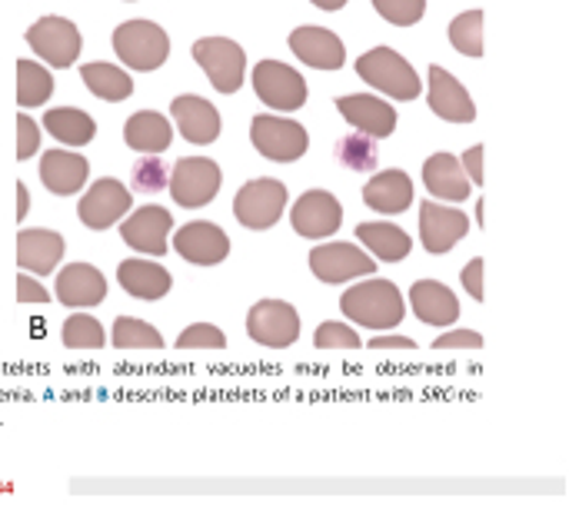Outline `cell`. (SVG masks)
<instances>
[{
	"mask_svg": "<svg viewBox=\"0 0 569 532\" xmlns=\"http://www.w3.org/2000/svg\"><path fill=\"white\" fill-rule=\"evenodd\" d=\"M290 50L307 63V67H317V70H340L347 63V50H343V40L327 30V27H297L290 33Z\"/></svg>",
	"mask_w": 569,
	"mask_h": 532,
	"instance_id": "d6986e66",
	"label": "cell"
},
{
	"mask_svg": "<svg viewBox=\"0 0 569 532\" xmlns=\"http://www.w3.org/2000/svg\"><path fill=\"white\" fill-rule=\"evenodd\" d=\"M177 347L180 350H223L227 337H223V330H217L210 323H193L177 337Z\"/></svg>",
	"mask_w": 569,
	"mask_h": 532,
	"instance_id": "f35d334b",
	"label": "cell"
},
{
	"mask_svg": "<svg viewBox=\"0 0 569 532\" xmlns=\"http://www.w3.org/2000/svg\"><path fill=\"white\" fill-rule=\"evenodd\" d=\"M90 177V163L73 150H47L40 160V180L53 197H73Z\"/></svg>",
	"mask_w": 569,
	"mask_h": 532,
	"instance_id": "603a6c76",
	"label": "cell"
},
{
	"mask_svg": "<svg viewBox=\"0 0 569 532\" xmlns=\"http://www.w3.org/2000/svg\"><path fill=\"white\" fill-rule=\"evenodd\" d=\"M113 53L140 73H150L170 57V33L153 20H123L113 30Z\"/></svg>",
	"mask_w": 569,
	"mask_h": 532,
	"instance_id": "3957f363",
	"label": "cell"
},
{
	"mask_svg": "<svg viewBox=\"0 0 569 532\" xmlns=\"http://www.w3.org/2000/svg\"><path fill=\"white\" fill-rule=\"evenodd\" d=\"M253 90L257 97L273 107V110H300L307 103V80L300 70H293L290 63L280 60H260L253 67Z\"/></svg>",
	"mask_w": 569,
	"mask_h": 532,
	"instance_id": "9c48e42d",
	"label": "cell"
},
{
	"mask_svg": "<svg viewBox=\"0 0 569 532\" xmlns=\"http://www.w3.org/2000/svg\"><path fill=\"white\" fill-rule=\"evenodd\" d=\"M287 210V187L273 177H257L233 197V217L247 230H270Z\"/></svg>",
	"mask_w": 569,
	"mask_h": 532,
	"instance_id": "8992f818",
	"label": "cell"
},
{
	"mask_svg": "<svg viewBox=\"0 0 569 532\" xmlns=\"http://www.w3.org/2000/svg\"><path fill=\"white\" fill-rule=\"evenodd\" d=\"M117 280L137 300H163L170 293V287H173V277L160 263L137 260V257H130V260H123L117 267Z\"/></svg>",
	"mask_w": 569,
	"mask_h": 532,
	"instance_id": "484cf974",
	"label": "cell"
},
{
	"mask_svg": "<svg viewBox=\"0 0 569 532\" xmlns=\"http://www.w3.org/2000/svg\"><path fill=\"white\" fill-rule=\"evenodd\" d=\"M310 270L323 283H347V280L370 277L377 263L370 253H363L353 243H323L310 253Z\"/></svg>",
	"mask_w": 569,
	"mask_h": 532,
	"instance_id": "7c38bea8",
	"label": "cell"
},
{
	"mask_svg": "<svg viewBox=\"0 0 569 532\" xmlns=\"http://www.w3.org/2000/svg\"><path fill=\"white\" fill-rule=\"evenodd\" d=\"M470 230V217L443 207V203H423L420 207V240L427 253H450Z\"/></svg>",
	"mask_w": 569,
	"mask_h": 532,
	"instance_id": "e0dca14e",
	"label": "cell"
},
{
	"mask_svg": "<svg viewBox=\"0 0 569 532\" xmlns=\"http://www.w3.org/2000/svg\"><path fill=\"white\" fill-rule=\"evenodd\" d=\"M337 110L347 123H353L360 133H370V137H390L397 130V110L373 97V93H347V97H337Z\"/></svg>",
	"mask_w": 569,
	"mask_h": 532,
	"instance_id": "ffe728a7",
	"label": "cell"
},
{
	"mask_svg": "<svg viewBox=\"0 0 569 532\" xmlns=\"http://www.w3.org/2000/svg\"><path fill=\"white\" fill-rule=\"evenodd\" d=\"M433 347L437 350H480L483 347V337L477 330H450V333L437 337Z\"/></svg>",
	"mask_w": 569,
	"mask_h": 532,
	"instance_id": "b9f144b4",
	"label": "cell"
},
{
	"mask_svg": "<svg viewBox=\"0 0 569 532\" xmlns=\"http://www.w3.org/2000/svg\"><path fill=\"white\" fill-rule=\"evenodd\" d=\"M130 180H133V190H137V193H160V190L167 187L170 173H167L163 160H157L153 153H147L143 160L133 163Z\"/></svg>",
	"mask_w": 569,
	"mask_h": 532,
	"instance_id": "8d00e7d4",
	"label": "cell"
},
{
	"mask_svg": "<svg viewBox=\"0 0 569 532\" xmlns=\"http://www.w3.org/2000/svg\"><path fill=\"white\" fill-rule=\"evenodd\" d=\"M27 43L30 50L47 60L50 67L63 70V67H73L80 50H83V37L80 30L67 20V17H40L33 27H27Z\"/></svg>",
	"mask_w": 569,
	"mask_h": 532,
	"instance_id": "ba28073f",
	"label": "cell"
},
{
	"mask_svg": "<svg viewBox=\"0 0 569 532\" xmlns=\"http://www.w3.org/2000/svg\"><path fill=\"white\" fill-rule=\"evenodd\" d=\"M220 183H223V170L213 160H207V157H183V160L173 163L167 190H170V197L180 207L200 210V207H207L220 193Z\"/></svg>",
	"mask_w": 569,
	"mask_h": 532,
	"instance_id": "5b68a950",
	"label": "cell"
},
{
	"mask_svg": "<svg viewBox=\"0 0 569 532\" xmlns=\"http://www.w3.org/2000/svg\"><path fill=\"white\" fill-rule=\"evenodd\" d=\"M460 163H463L470 183H480V187H483V143H480V147H470V150L460 157Z\"/></svg>",
	"mask_w": 569,
	"mask_h": 532,
	"instance_id": "f6af8a7d",
	"label": "cell"
},
{
	"mask_svg": "<svg viewBox=\"0 0 569 532\" xmlns=\"http://www.w3.org/2000/svg\"><path fill=\"white\" fill-rule=\"evenodd\" d=\"M113 347L117 350H160L163 337H160V330H153L150 323L137 320V317H117Z\"/></svg>",
	"mask_w": 569,
	"mask_h": 532,
	"instance_id": "836d02e7",
	"label": "cell"
},
{
	"mask_svg": "<svg viewBox=\"0 0 569 532\" xmlns=\"http://www.w3.org/2000/svg\"><path fill=\"white\" fill-rule=\"evenodd\" d=\"M460 280H463V287H467V293L477 300V303H483V260L480 257H473L467 267H463V273H460Z\"/></svg>",
	"mask_w": 569,
	"mask_h": 532,
	"instance_id": "7bdbcfd3",
	"label": "cell"
},
{
	"mask_svg": "<svg viewBox=\"0 0 569 532\" xmlns=\"http://www.w3.org/2000/svg\"><path fill=\"white\" fill-rule=\"evenodd\" d=\"M80 80L87 83V90H90L93 97H100V100H107V103H120V100H127V97L133 93L130 73L120 70V67H113V63H103V60L83 63V67H80Z\"/></svg>",
	"mask_w": 569,
	"mask_h": 532,
	"instance_id": "4dcf8cb0",
	"label": "cell"
},
{
	"mask_svg": "<svg viewBox=\"0 0 569 532\" xmlns=\"http://www.w3.org/2000/svg\"><path fill=\"white\" fill-rule=\"evenodd\" d=\"M123 140L137 153H163L173 143V127L163 113L140 110L123 123Z\"/></svg>",
	"mask_w": 569,
	"mask_h": 532,
	"instance_id": "83f0119b",
	"label": "cell"
},
{
	"mask_svg": "<svg viewBox=\"0 0 569 532\" xmlns=\"http://www.w3.org/2000/svg\"><path fill=\"white\" fill-rule=\"evenodd\" d=\"M17 300H20V303H47L50 293H47L27 270H20V277H17Z\"/></svg>",
	"mask_w": 569,
	"mask_h": 532,
	"instance_id": "ee69618b",
	"label": "cell"
},
{
	"mask_svg": "<svg viewBox=\"0 0 569 532\" xmlns=\"http://www.w3.org/2000/svg\"><path fill=\"white\" fill-rule=\"evenodd\" d=\"M357 240H363L370 257H377L383 263H400L413 250V240L397 223H360L357 227Z\"/></svg>",
	"mask_w": 569,
	"mask_h": 532,
	"instance_id": "f1b7e54d",
	"label": "cell"
},
{
	"mask_svg": "<svg viewBox=\"0 0 569 532\" xmlns=\"http://www.w3.org/2000/svg\"><path fill=\"white\" fill-rule=\"evenodd\" d=\"M293 230L307 240H327L340 230L343 223V207L333 193L327 190H307L297 203H293Z\"/></svg>",
	"mask_w": 569,
	"mask_h": 532,
	"instance_id": "5bb4252c",
	"label": "cell"
},
{
	"mask_svg": "<svg viewBox=\"0 0 569 532\" xmlns=\"http://www.w3.org/2000/svg\"><path fill=\"white\" fill-rule=\"evenodd\" d=\"M340 310L347 320H353L373 333H387V330L400 327L407 317L403 293L390 280H363V283L350 287L340 297Z\"/></svg>",
	"mask_w": 569,
	"mask_h": 532,
	"instance_id": "6da1fadb",
	"label": "cell"
},
{
	"mask_svg": "<svg viewBox=\"0 0 569 532\" xmlns=\"http://www.w3.org/2000/svg\"><path fill=\"white\" fill-rule=\"evenodd\" d=\"M357 73L360 80H367L373 90L393 97V100H417L423 83L413 70V63L397 53L393 47H373L357 60Z\"/></svg>",
	"mask_w": 569,
	"mask_h": 532,
	"instance_id": "7a4b0ae2",
	"label": "cell"
},
{
	"mask_svg": "<svg viewBox=\"0 0 569 532\" xmlns=\"http://www.w3.org/2000/svg\"><path fill=\"white\" fill-rule=\"evenodd\" d=\"M363 200L377 213H403L413 203V180L403 170H383L363 187Z\"/></svg>",
	"mask_w": 569,
	"mask_h": 532,
	"instance_id": "4316f807",
	"label": "cell"
},
{
	"mask_svg": "<svg viewBox=\"0 0 569 532\" xmlns=\"http://www.w3.org/2000/svg\"><path fill=\"white\" fill-rule=\"evenodd\" d=\"M370 347H373V350H413L417 343H413L410 337H383V333H380V337L370 340Z\"/></svg>",
	"mask_w": 569,
	"mask_h": 532,
	"instance_id": "bcb514c9",
	"label": "cell"
},
{
	"mask_svg": "<svg viewBox=\"0 0 569 532\" xmlns=\"http://www.w3.org/2000/svg\"><path fill=\"white\" fill-rule=\"evenodd\" d=\"M37 150H40V123L27 110H20L17 113V160H30Z\"/></svg>",
	"mask_w": 569,
	"mask_h": 532,
	"instance_id": "60d3db41",
	"label": "cell"
},
{
	"mask_svg": "<svg viewBox=\"0 0 569 532\" xmlns=\"http://www.w3.org/2000/svg\"><path fill=\"white\" fill-rule=\"evenodd\" d=\"M250 140L257 147L260 157L277 160V163H293L307 153L310 137L297 120L287 117H273V113H260L250 123Z\"/></svg>",
	"mask_w": 569,
	"mask_h": 532,
	"instance_id": "52a82bcc",
	"label": "cell"
},
{
	"mask_svg": "<svg viewBox=\"0 0 569 532\" xmlns=\"http://www.w3.org/2000/svg\"><path fill=\"white\" fill-rule=\"evenodd\" d=\"M130 190L113 180V177H103L97 180L83 197H80V207H77V217L83 227L90 230H107L113 223L123 220V213H130Z\"/></svg>",
	"mask_w": 569,
	"mask_h": 532,
	"instance_id": "8fae6325",
	"label": "cell"
},
{
	"mask_svg": "<svg viewBox=\"0 0 569 532\" xmlns=\"http://www.w3.org/2000/svg\"><path fill=\"white\" fill-rule=\"evenodd\" d=\"M423 183L433 197L450 200V203H463L473 190L460 157H453V153H433L423 163Z\"/></svg>",
	"mask_w": 569,
	"mask_h": 532,
	"instance_id": "d4e9b609",
	"label": "cell"
},
{
	"mask_svg": "<svg viewBox=\"0 0 569 532\" xmlns=\"http://www.w3.org/2000/svg\"><path fill=\"white\" fill-rule=\"evenodd\" d=\"M173 230V217L170 210L147 203L140 210H133L123 223H120V240L147 257H163L167 253V240Z\"/></svg>",
	"mask_w": 569,
	"mask_h": 532,
	"instance_id": "4fadbf2b",
	"label": "cell"
},
{
	"mask_svg": "<svg viewBox=\"0 0 569 532\" xmlns=\"http://www.w3.org/2000/svg\"><path fill=\"white\" fill-rule=\"evenodd\" d=\"M373 10L393 27H413L427 13V0H373Z\"/></svg>",
	"mask_w": 569,
	"mask_h": 532,
	"instance_id": "74e56055",
	"label": "cell"
},
{
	"mask_svg": "<svg viewBox=\"0 0 569 532\" xmlns=\"http://www.w3.org/2000/svg\"><path fill=\"white\" fill-rule=\"evenodd\" d=\"M410 303H413L417 320L430 327H453L460 320V300L440 280H417L410 290Z\"/></svg>",
	"mask_w": 569,
	"mask_h": 532,
	"instance_id": "cb8c5ba5",
	"label": "cell"
},
{
	"mask_svg": "<svg viewBox=\"0 0 569 532\" xmlns=\"http://www.w3.org/2000/svg\"><path fill=\"white\" fill-rule=\"evenodd\" d=\"M170 113H173V123H177L180 137L190 140V143H197V147L213 143V140L220 137V127H223L220 110H217L210 100L197 97V93H180V97H173Z\"/></svg>",
	"mask_w": 569,
	"mask_h": 532,
	"instance_id": "2e32d148",
	"label": "cell"
},
{
	"mask_svg": "<svg viewBox=\"0 0 569 532\" xmlns=\"http://www.w3.org/2000/svg\"><path fill=\"white\" fill-rule=\"evenodd\" d=\"M337 160L347 170L357 173H373V167L380 163V150H377V137L370 133H350L337 143Z\"/></svg>",
	"mask_w": 569,
	"mask_h": 532,
	"instance_id": "d6a6232c",
	"label": "cell"
},
{
	"mask_svg": "<svg viewBox=\"0 0 569 532\" xmlns=\"http://www.w3.org/2000/svg\"><path fill=\"white\" fill-rule=\"evenodd\" d=\"M60 337H63V347H67V350H100V347L107 343L103 327H100L90 313H73V317H67Z\"/></svg>",
	"mask_w": 569,
	"mask_h": 532,
	"instance_id": "d590c367",
	"label": "cell"
},
{
	"mask_svg": "<svg viewBox=\"0 0 569 532\" xmlns=\"http://www.w3.org/2000/svg\"><path fill=\"white\" fill-rule=\"evenodd\" d=\"M57 300L63 307H97L107 300V277L90 263H70L57 273Z\"/></svg>",
	"mask_w": 569,
	"mask_h": 532,
	"instance_id": "7402d4cb",
	"label": "cell"
},
{
	"mask_svg": "<svg viewBox=\"0 0 569 532\" xmlns=\"http://www.w3.org/2000/svg\"><path fill=\"white\" fill-rule=\"evenodd\" d=\"M43 127L50 130L53 140L67 143V147H87L97 137V123L90 113L77 110V107H50L43 113Z\"/></svg>",
	"mask_w": 569,
	"mask_h": 532,
	"instance_id": "f546056e",
	"label": "cell"
},
{
	"mask_svg": "<svg viewBox=\"0 0 569 532\" xmlns=\"http://www.w3.org/2000/svg\"><path fill=\"white\" fill-rule=\"evenodd\" d=\"M27 210H30L27 183H23V180H17V220H23V217H27Z\"/></svg>",
	"mask_w": 569,
	"mask_h": 532,
	"instance_id": "7dc6e473",
	"label": "cell"
},
{
	"mask_svg": "<svg viewBox=\"0 0 569 532\" xmlns=\"http://www.w3.org/2000/svg\"><path fill=\"white\" fill-rule=\"evenodd\" d=\"M247 333L260 347H273V350L293 347L300 337V313L283 300H260L247 313Z\"/></svg>",
	"mask_w": 569,
	"mask_h": 532,
	"instance_id": "30bf717a",
	"label": "cell"
},
{
	"mask_svg": "<svg viewBox=\"0 0 569 532\" xmlns=\"http://www.w3.org/2000/svg\"><path fill=\"white\" fill-rule=\"evenodd\" d=\"M173 250L187 263H193V267H217V263H223L230 257V237L217 223L193 220V223H187V227L177 230Z\"/></svg>",
	"mask_w": 569,
	"mask_h": 532,
	"instance_id": "9a60e30c",
	"label": "cell"
},
{
	"mask_svg": "<svg viewBox=\"0 0 569 532\" xmlns=\"http://www.w3.org/2000/svg\"><path fill=\"white\" fill-rule=\"evenodd\" d=\"M313 343L320 350H360V337L357 330H350L347 323H323L317 333H313Z\"/></svg>",
	"mask_w": 569,
	"mask_h": 532,
	"instance_id": "ab89813d",
	"label": "cell"
},
{
	"mask_svg": "<svg viewBox=\"0 0 569 532\" xmlns=\"http://www.w3.org/2000/svg\"><path fill=\"white\" fill-rule=\"evenodd\" d=\"M427 77H430V83H427L430 87V107L437 117H443L450 123H473L477 120V103H473L470 90L450 70L433 63Z\"/></svg>",
	"mask_w": 569,
	"mask_h": 532,
	"instance_id": "ac0fdd59",
	"label": "cell"
},
{
	"mask_svg": "<svg viewBox=\"0 0 569 532\" xmlns=\"http://www.w3.org/2000/svg\"><path fill=\"white\" fill-rule=\"evenodd\" d=\"M193 60L220 93H237L247 73V50L230 37H200L193 43Z\"/></svg>",
	"mask_w": 569,
	"mask_h": 532,
	"instance_id": "277c9868",
	"label": "cell"
},
{
	"mask_svg": "<svg viewBox=\"0 0 569 532\" xmlns=\"http://www.w3.org/2000/svg\"><path fill=\"white\" fill-rule=\"evenodd\" d=\"M63 250H67V243L57 230L30 227V230L17 233V267L33 277L53 273V267L63 260Z\"/></svg>",
	"mask_w": 569,
	"mask_h": 532,
	"instance_id": "44dd1931",
	"label": "cell"
},
{
	"mask_svg": "<svg viewBox=\"0 0 569 532\" xmlns=\"http://www.w3.org/2000/svg\"><path fill=\"white\" fill-rule=\"evenodd\" d=\"M483 10H467L450 20V43L463 57H483Z\"/></svg>",
	"mask_w": 569,
	"mask_h": 532,
	"instance_id": "e575fe53",
	"label": "cell"
},
{
	"mask_svg": "<svg viewBox=\"0 0 569 532\" xmlns=\"http://www.w3.org/2000/svg\"><path fill=\"white\" fill-rule=\"evenodd\" d=\"M313 7H320V10H340V7H347V0H310Z\"/></svg>",
	"mask_w": 569,
	"mask_h": 532,
	"instance_id": "c3c4849f",
	"label": "cell"
},
{
	"mask_svg": "<svg viewBox=\"0 0 569 532\" xmlns=\"http://www.w3.org/2000/svg\"><path fill=\"white\" fill-rule=\"evenodd\" d=\"M53 93V77L47 67H40L37 60H17V107L30 110L47 103Z\"/></svg>",
	"mask_w": 569,
	"mask_h": 532,
	"instance_id": "1f68e13d",
	"label": "cell"
}]
</instances>
